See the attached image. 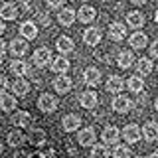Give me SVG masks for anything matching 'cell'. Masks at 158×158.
Returning a JSON list of instances; mask_svg holds the SVG:
<instances>
[{"mask_svg":"<svg viewBox=\"0 0 158 158\" xmlns=\"http://www.w3.org/2000/svg\"><path fill=\"white\" fill-rule=\"evenodd\" d=\"M53 87H56L57 93H61V95H63V93H69V91H71L73 81L67 75H57L56 79H53Z\"/></svg>","mask_w":158,"mask_h":158,"instance_id":"9c48e42d","label":"cell"},{"mask_svg":"<svg viewBox=\"0 0 158 158\" xmlns=\"http://www.w3.org/2000/svg\"><path fill=\"white\" fill-rule=\"evenodd\" d=\"M0 154H2V142H0Z\"/></svg>","mask_w":158,"mask_h":158,"instance_id":"7dc6e473","label":"cell"},{"mask_svg":"<svg viewBox=\"0 0 158 158\" xmlns=\"http://www.w3.org/2000/svg\"><path fill=\"white\" fill-rule=\"evenodd\" d=\"M95 8L93 6H89V4H83L81 8H79V12H77V18H79V22H83V24H89V22H93L95 20Z\"/></svg>","mask_w":158,"mask_h":158,"instance_id":"e0dca14e","label":"cell"},{"mask_svg":"<svg viewBox=\"0 0 158 158\" xmlns=\"http://www.w3.org/2000/svg\"><path fill=\"white\" fill-rule=\"evenodd\" d=\"M46 4H48V8L57 10V8H61L63 4H65V0H46Z\"/></svg>","mask_w":158,"mask_h":158,"instance_id":"e575fe53","label":"cell"},{"mask_svg":"<svg viewBox=\"0 0 158 158\" xmlns=\"http://www.w3.org/2000/svg\"><path fill=\"white\" fill-rule=\"evenodd\" d=\"M38 107H40V111H44V113H53L57 109V99L53 95H49V93H44V95H40V99H38Z\"/></svg>","mask_w":158,"mask_h":158,"instance_id":"277c9868","label":"cell"},{"mask_svg":"<svg viewBox=\"0 0 158 158\" xmlns=\"http://www.w3.org/2000/svg\"><path fill=\"white\" fill-rule=\"evenodd\" d=\"M10 71H12L16 77H24L26 73H30V65L24 61V59H14V61L10 63Z\"/></svg>","mask_w":158,"mask_h":158,"instance_id":"44dd1931","label":"cell"},{"mask_svg":"<svg viewBox=\"0 0 158 158\" xmlns=\"http://www.w3.org/2000/svg\"><path fill=\"white\" fill-rule=\"evenodd\" d=\"M0 2H2V0H0Z\"/></svg>","mask_w":158,"mask_h":158,"instance_id":"681fc988","label":"cell"},{"mask_svg":"<svg viewBox=\"0 0 158 158\" xmlns=\"http://www.w3.org/2000/svg\"><path fill=\"white\" fill-rule=\"evenodd\" d=\"M109 36H111L113 42H123L127 36V28H125V24H121V22H113L111 26H109Z\"/></svg>","mask_w":158,"mask_h":158,"instance_id":"52a82bcc","label":"cell"},{"mask_svg":"<svg viewBox=\"0 0 158 158\" xmlns=\"http://www.w3.org/2000/svg\"><path fill=\"white\" fill-rule=\"evenodd\" d=\"M125 85H127V81L118 75H111L107 79V91L109 93H121L125 89Z\"/></svg>","mask_w":158,"mask_h":158,"instance_id":"4fadbf2b","label":"cell"},{"mask_svg":"<svg viewBox=\"0 0 158 158\" xmlns=\"http://www.w3.org/2000/svg\"><path fill=\"white\" fill-rule=\"evenodd\" d=\"M83 81H85L89 87H97L99 81H101V71H99L97 67H87L85 71H83Z\"/></svg>","mask_w":158,"mask_h":158,"instance_id":"ba28073f","label":"cell"},{"mask_svg":"<svg viewBox=\"0 0 158 158\" xmlns=\"http://www.w3.org/2000/svg\"><path fill=\"white\" fill-rule=\"evenodd\" d=\"M20 36H22L24 40H36L38 38V26L32 22V20L24 22L22 26H20Z\"/></svg>","mask_w":158,"mask_h":158,"instance_id":"8fae6325","label":"cell"},{"mask_svg":"<svg viewBox=\"0 0 158 158\" xmlns=\"http://www.w3.org/2000/svg\"><path fill=\"white\" fill-rule=\"evenodd\" d=\"M135 158H140V156H135Z\"/></svg>","mask_w":158,"mask_h":158,"instance_id":"c3c4849f","label":"cell"},{"mask_svg":"<svg viewBox=\"0 0 158 158\" xmlns=\"http://www.w3.org/2000/svg\"><path fill=\"white\" fill-rule=\"evenodd\" d=\"M16 95H8V93H2L0 95V109L2 111H6V113H10V111H14L16 109Z\"/></svg>","mask_w":158,"mask_h":158,"instance_id":"d4e9b609","label":"cell"},{"mask_svg":"<svg viewBox=\"0 0 158 158\" xmlns=\"http://www.w3.org/2000/svg\"><path fill=\"white\" fill-rule=\"evenodd\" d=\"M148 158H158V152H152V154L148 156Z\"/></svg>","mask_w":158,"mask_h":158,"instance_id":"ee69618b","label":"cell"},{"mask_svg":"<svg viewBox=\"0 0 158 158\" xmlns=\"http://www.w3.org/2000/svg\"><path fill=\"white\" fill-rule=\"evenodd\" d=\"M12 123L16 127H30L32 125V115L28 111H16V115L12 117Z\"/></svg>","mask_w":158,"mask_h":158,"instance_id":"484cf974","label":"cell"},{"mask_svg":"<svg viewBox=\"0 0 158 158\" xmlns=\"http://www.w3.org/2000/svg\"><path fill=\"white\" fill-rule=\"evenodd\" d=\"M10 53L14 56V59H22L24 56L28 53V40L24 38H14L12 42H10Z\"/></svg>","mask_w":158,"mask_h":158,"instance_id":"6da1fadb","label":"cell"},{"mask_svg":"<svg viewBox=\"0 0 158 158\" xmlns=\"http://www.w3.org/2000/svg\"><path fill=\"white\" fill-rule=\"evenodd\" d=\"M56 48H57V52L61 53V56H67V53H71L73 52V48H75V44H73V40L71 38H67V36H61L56 42Z\"/></svg>","mask_w":158,"mask_h":158,"instance_id":"d6986e66","label":"cell"},{"mask_svg":"<svg viewBox=\"0 0 158 158\" xmlns=\"http://www.w3.org/2000/svg\"><path fill=\"white\" fill-rule=\"evenodd\" d=\"M131 107H132V101L127 95H117L113 99V111H117V113H128Z\"/></svg>","mask_w":158,"mask_h":158,"instance_id":"8992f818","label":"cell"},{"mask_svg":"<svg viewBox=\"0 0 158 158\" xmlns=\"http://www.w3.org/2000/svg\"><path fill=\"white\" fill-rule=\"evenodd\" d=\"M118 136H121V132H118V128L113 127V125L111 127H105V131H103V135H101V138H103L105 144H117Z\"/></svg>","mask_w":158,"mask_h":158,"instance_id":"5bb4252c","label":"cell"},{"mask_svg":"<svg viewBox=\"0 0 158 158\" xmlns=\"http://www.w3.org/2000/svg\"><path fill=\"white\" fill-rule=\"evenodd\" d=\"M77 140H79V144H81V146H91V144H95V131H93L91 127L79 131Z\"/></svg>","mask_w":158,"mask_h":158,"instance_id":"ac0fdd59","label":"cell"},{"mask_svg":"<svg viewBox=\"0 0 158 158\" xmlns=\"http://www.w3.org/2000/svg\"><path fill=\"white\" fill-rule=\"evenodd\" d=\"M127 87L131 89L132 93H140L144 89V83H142V77L140 75H131L127 79Z\"/></svg>","mask_w":158,"mask_h":158,"instance_id":"f546056e","label":"cell"},{"mask_svg":"<svg viewBox=\"0 0 158 158\" xmlns=\"http://www.w3.org/2000/svg\"><path fill=\"white\" fill-rule=\"evenodd\" d=\"M140 136H142V128L135 125V123H131V125H127L125 128H123V138L128 142V144H135V142L140 140Z\"/></svg>","mask_w":158,"mask_h":158,"instance_id":"7a4b0ae2","label":"cell"},{"mask_svg":"<svg viewBox=\"0 0 158 158\" xmlns=\"http://www.w3.org/2000/svg\"><path fill=\"white\" fill-rule=\"evenodd\" d=\"M40 24H42V26H48L49 24V18L46 16V14H40Z\"/></svg>","mask_w":158,"mask_h":158,"instance_id":"f35d334b","label":"cell"},{"mask_svg":"<svg viewBox=\"0 0 158 158\" xmlns=\"http://www.w3.org/2000/svg\"><path fill=\"white\" fill-rule=\"evenodd\" d=\"M154 107H156V111H158V99H156V101H154Z\"/></svg>","mask_w":158,"mask_h":158,"instance_id":"f6af8a7d","label":"cell"},{"mask_svg":"<svg viewBox=\"0 0 158 158\" xmlns=\"http://www.w3.org/2000/svg\"><path fill=\"white\" fill-rule=\"evenodd\" d=\"M4 30H6V26H4V22H2V20H0V36H2V34H4Z\"/></svg>","mask_w":158,"mask_h":158,"instance_id":"7bdbcfd3","label":"cell"},{"mask_svg":"<svg viewBox=\"0 0 158 158\" xmlns=\"http://www.w3.org/2000/svg\"><path fill=\"white\" fill-rule=\"evenodd\" d=\"M154 18H156V24H158V10H156V16Z\"/></svg>","mask_w":158,"mask_h":158,"instance_id":"bcb514c9","label":"cell"},{"mask_svg":"<svg viewBox=\"0 0 158 158\" xmlns=\"http://www.w3.org/2000/svg\"><path fill=\"white\" fill-rule=\"evenodd\" d=\"M150 56H152V57H158V40H156V42H152V46H150Z\"/></svg>","mask_w":158,"mask_h":158,"instance_id":"8d00e7d4","label":"cell"},{"mask_svg":"<svg viewBox=\"0 0 158 158\" xmlns=\"http://www.w3.org/2000/svg\"><path fill=\"white\" fill-rule=\"evenodd\" d=\"M127 24L131 28H142L144 26V16L140 12H128L127 14Z\"/></svg>","mask_w":158,"mask_h":158,"instance_id":"f1b7e54d","label":"cell"},{"mask_svg":"<svg viewBox=\"0 0 158 158\" xmlns=\"http://www.w3.org/2000/svg\"><path fill=\"white\" fill-rule=\"evenodd\" d=\"M131 48H135V49H142V48H146V42H148V38H146V34L144 32H135V34H131Z\"/></svg>","mask_w":158,"mask_h":158,"instance_id":"4316f807","label":"cell"},{"mask_svg":"<svg viewBox=\"0 0 158 158\" xmlns=\"http://www.w3.org/2000/svg\"><path fill=\"white\" fill-rule=\"evenodd\" d=\"M0 18L2 20H16L18 18V6L14 2H6L0 6Z\"/></svg>","mask_w":158,"mask_h":158,"instance_id":"9a60e30c","label":"cell"},{"mask_svg":"<svg viewBox=\"0 0 158 158\" xmlns=\"http://www.w3.org/2000/svg\"><path fill=\"white\" fill-rule=\"evenodd\" d=\"M24 10H26V12H32V10H34V6H32L30 0H24Z\"/></svg>","mask_w":158,"mask_h":158,"instance_id":"ab89813d","label":"cell"},{"mask_svg":"<svg viewBox=\"0 0 158 158\" xmlns=\"http://www.w3.org/2000/svg\"><path fill=\"white\" fill-rule=\"evenodd\" d=\"M131 4H136V6H142V4H146V0H131Z\"/></svg>","mask_w":158,"mask_h":158,"instance_id":"60d3db41","label":"cell"},{"mask_svg":"<svg viewBox=\"0 0 158 158\" xmlns=\"http://www.w3.org/2000/svg\"><path fill=\"white\" fill-rule=\"evenodd\" d=\"M142 136H144L148 142L156 140L158 138V123H154V121L144 123V127H142Z\"/></svg>","mask_w":158,"mask_h":158,"instance_id":"ffe728a7","label":"cell"},{"mask_svg":"<svg viewBox=\"0 0 158 158\" xmlns=\"http://www.w3.org/2000/svg\"><path fill=\"white\" fill-rule=\"evenodd\" d=\"M24 140H26V138H24V132L22 131H12L8 135V144L10 146H22Z\"/></svg>","mask_w":158,"mask_h":158,"instance_id":"1f68e13d","label":"cell"},{"mask_svg":"<svg viewBox=\"0 0 158 158\" xmlns=\"http://www.w3.org/2000/svg\"><path fill=\"white\" fill-rule=\"evenodd\" d=\"M44 158H57V156H56V152H53V150H49L48 154H44Z\"/></svg>","mask_w":158,"mask_h":158,"instance_id":"b9f144b4","label":"cell"},{"mask_svg":"<svg viewBox=\"0 0 158 158\" xmlns=\"http://www.w3.org/2000/svg\"><path fill=\"white\" fill-rule=\"evenodd\" d=\"M109 148L105 144H95L93 146V150H91V158H109Z\"/></svg>","mask_w":158,"mask_h":158,"instance_id":"d6a6232c","label":"cell"},{"mask_svg":"<svg viewBox=\"0 0 158 158\" xmlns=\"http://www.w3.org/2000/svg\"><path fill=\"white\" fill-rule=\"evenodd\" d=\"M12 91H14V95H16V97L28 95V91H30V81H26L24 77H16V79H14V83H12Z\"/></svg>","mask_w":158,"mask_h":158,"instance_id":"7c38bea8","label":"cell"},{"mask_svg":"<svg viewBox=\"0 0 158 158\" xmlns=\"http://www.w3.org/2000/svg\"><path fill=\"white\" fill-rule=\"evenodd\" d=\"M28 138H30V142H32V146H42L44 142L48 140V135H46V131H42V128H32Z\"/></svg>","mask_w":158,"mask_h":158,"instance_id":"603a6c76","label":"cell"},{"mask_svg":"<svg viewBox=\"0 0 158 158\" xmlns=\"http://www.w3.org/2000/svg\"><path fill=\"white\" fill-rule=\"evenodd\" d=\"M61 125H63V131L73 132V131H77V128H79V125H81V118H79L77 115H65V117H63V121H61Z\"/></svg>","mask_w":158,"mask_h":158,"instance_id":"cb8c5ba5","label":"cell"},{"mask_svg":"<svg viewBox=\"0 0 158 158\" xmlns=\"http://www.w3.org/2000/svg\"><path fill=\"white\" fill-rule=\"evenodd\" d=\"M152 67H154V65H152V61L148 57H140L136 61V69H138V73H140V75H148V73L152 71Z\"/></svg>","mask_w":158,"mask_h":158,"instance_id":"4dcf8cb0","label":"cell"},{"mask_svg":"<svg viewBox=\"0 0 158 158\" xmlns=\"http://www.w3.org/2000/svg\"><path fill=\"white\" fill-rule=\"evenodd\" d=\"M79 103L85 109H95L97 103H99V97H97L95 91H83L81 95H79Z\"/></svg>","mask_w":158,"mask_h":158,"instance_id":"30bf717a","label":"cell"},{"mask_svg":"<svg viewBox=\"0 0 158 158\" xmlns=\"http://www.w3.org/2000/svg\"><path fill=\"white\" fill-rule=\"evenodd\" d=\"M6 89H8V79L4 77V75H0V95H2Z\"/></svg>","mask_w":158,"mask_h":158,"instance_id":"d590c367","label":"cell"},{"mask_svg":"<svg viewBox=\"0 0 158 158\" xmlns=\"http://www.w3.org/2000/svg\"><path fill=\"white\" fill-rule=\"evenodd\" d=\"M75 18H77V14H75V10H71V8H63V10H59V14H57V20H59L61 26H71V24L75 22Z\"/></svg>","mask_w":158,"mask_h":158,"instance_id":"7402d4cb","label":"cell"},{"mask_svg":"<svg viewBox=\"0 0 158 158\" xmlns=\"http://www.w3.org/2000/svg\"><path fill=\"white\" fill-rule=\"evenodd\" d=\"M34 65L36 67H46L48 63H52V52L48 48H38L34 52V57H32Z\"/></svg>","mask_w":158,"mask_h":158,"instance_id":"3957f363","label":"cell"},{"mask_svg":"<svg viewBox=\"0 0 158 158\" xmlns=\"http://www.w3.org/2000/svg\"><path fill=\"white\" fill-rule=\"evenodd\" d=\"M69 67L71 65H69V59L65 56H59L56 59H52V63H49V69H52L53 73H57V75H65Z\"/></svg>","mask_w":158,"mask_h":158,"instance_id":"5b68a950","label":"cell"},{"mask_svg":"<svg viewBox=\"0 0 158 158\" xmlns=\"http://www.w3.org/2000/svg\"><path fill=\"white\" fill-rule=\"evenodd\" d=\"M81 2H83V0H81Z\"/></svg>","mask_w":158,"mask_h":158,"instance_id":"f907efd6","label":"cell"},{"mask_svg":"<svg viewBox=\"0 0 158 158\" xmlns=\"http://www.w3.org/2000/svg\"><path fill=\"white\" fill-rule=\"evenodd\" d=\"M83 42H85L87 46H97V44L101 42V30L99 28H87L85 32H83Z\"/></svg>","mask_w":158,"mask_h":158,"instance_id":"2e32d148","label":"cell"},{"mask_svg":"<svg viewBox=\"0 0 158 158\" xmlns=\"http://www.w3.org/2000/svg\"><path fill=\"white\" fill-rule=\"evenodd\" d=\"M113 156L115 158H131V148H128L127 144H115Z\"/></svg>","mask_w":158,"mask_h":158,"instance_id":"836d02e7","label":"cell"},{"mask_svg":"<svg viewBox=\"0 0 158 158\" xmlns=\"http://www.w3.org/2000/svg\"><path fill=\"white\" fill-rule=\"evenodd\" d=\"M117 63H118V67L128 69L132 63H135V56H132V52H128V49L121 52V53H118V57H117Z\"/></svg>","mask_w":158,"mask_h":158,"instance_id":"83f0119b","label":"cell"},{"mask_svg":"<svg viewBox=\"0 0 158 158\" xmlns=\"http://www.w3.org/2000/svg\"><path fill=\"white\" fill-rule=\"evenodd\" d=\"M4 56H6V44H4L2 40H0V61L4 59Z\"/></svg>","mask_w":158,"mask_h":158,"instance_id":"74e56055","label":"cell"}]
</instances>
